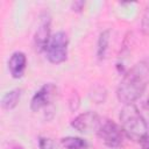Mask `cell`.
<instances>
[{
  "label": "cell",
  "mask_w": 149,
  "mask_h": 149,
  "mask_svg": "<svg viewBox=\"0 0 149 149\" xmlns=\"http://www.w3.org/2000/svg\"><path fill=\"white\" fill-rule=\"evenodd\" d=\"M56 92H57V88H56V86L52 83L44 84L33 95L31 101H30V108L34 112H37V111L47 107L52 101V99L55 98Z\"/></svg>",
  "instance_id": "8992f818"
},
{
  "label": "cell",
  "mask_w": 149,
  "mask_h": 149,
  "mask_svg": "<svg viewBox=\"0 0 149 149\" xmlns=\"http://www.w3.org/2000/svg\"><path fill=\"white\" fill-rule=\"evenodd\" d=\"M62 146L65 149H88V143L77 136H66L62 139Z\"/></svg>",
  "instance_id": "30bf717a"
},
{
  "label": "cell",
  "mask_w": 149,
  "mask_h": 149,
  "mask_svg": "<svg viewBox=\"0 0 149 149\" xmlns=\"http://www.w3.org/2000/svg\"><path fill=\"white\" fill-rule=\"evenodd\" d=\"M21 97V90L20 88H15V90H12L9 92H7L3 97H2V100H1V106L3 109H13L17 102H19V99Z\"/></svg>",
  "instance_id": "9c48e42d"
},
{
  "label": "cell",
  "mask_w": 149,
  "mask_h": 149,
  "mask_svg": "<svg viewBox=\"0 0 149 149\" xmlns=\"http://www.w3.org/2000/svg\"><path fill=\"white\" fill-rule=\"evenodd\" d=\"M68 45L69 38L64 31H57L54 34L45 48L47 58L52 64L63 63L68 57Z\"/></svg>",
  "instance_id": "277c9868"
},
{
  "label": "cell",
  "mask_w": 149,
  "mask_h": 149,
  "mask_svg": "<svg viewBox=\"0 0 149 149\" xmlns=\"http://www.w3.org/2000/svg\"><path fill=\"white\" fill-rule=\"evenodd\" d=\"M119 119L125 135L141 143L149 136V97H141L134 102L123 105Z\"/></svg>",
  "instance_id": "6da1fadb"
},
{
  "label": "cell",
  "mask_w": 149,
  "mask_h": 149,
  "mask_svg": "<svg viewBox=\"0 0 149 149\" xmlns=\"http://www.w3.org/2000/svg\"><path fill=\"white\" fill-rule=\"evenodd\" d=\"M141 147H142V149H149V136L141 142Z\"/></svg>",
  "instance_id": "9a60e30c"
},
{
  "label": "cell",
  "mask_w": 149,
  "mask_h": 149,
  "mask_svg": "<svg viewBox=\"0 0 149 149\" xmlns=\"http://www.w3.org/2000/svg\"><path fill=\"white\" fill-rule=\"evenodd\" d=\"M141 29L143 31V34L149 35V5L142 16V21H141Z\"/></svg>",
  "instance_id": "7c38bea8"
},
{
  "label": "cell",
  "mask_w": 149,
  "mask_h": 149,
  "mask_svg": "<svg viewBox=\"0 0 149 149\" xmlns=\"http://www.w3.org/2000/svg\"><path fill=\"white\" fill-rule=\"evenodd\" d=\"M14 149H23V148H22V147H20V146H16Z\"/></svg>",
  "instance_id": "2e32d148"
},
{
  "label": "cell",
  "mask_w": 149,
  "mask_h": 149,
  "mask_svg": "<svg viewBox=\"0 0 149 149\" xmlns=\"http://www.w3.org/2000/svg\"><path fill=\"white\" fill-rule=\"evenodd\" d=\"M27 66V58L26 55L21 51H15L8 59V69L14 78H21L24 73Z\"/></svg>",
  "instance_id": "ba28073f"
},
{
  "label": "cell",
  "mask_w": 149,
  "mask_h": 149,
  "mask_svg": "<svg viewBox=\"0 0 149 149\" xmlns=\"http://www.w3.org/2000/svg\"><path fill=\"white\" fill-rule=\"evenodd\" d=\"M102 119L104 118H101L94 112H85L76 116L72 120L71 126L80 133H92V132L97 133Z\"/></svg>",
  "instance_id": "5b68a950"
},
{
  "label": "cell",
  "mask_w": 149,
  "mask_h": 149,
  "mask_svg": "<svg viewBox=\"0 0 149 149\" xmlns=\"http://www.w3.org/2000/svg\"><path fill=\"white\" fill-rule=\"evenodd\" d=\"M84 5H85V3H84L83 1H76V2L72 3V8H73V10H76V12H80V10L83 9Z\"/></svg>",
  "instance_id": "5bb4252c"
},
{
  "label": "cell",
  "mask_w": 149,
  "mask_h": 149,
  "mask_svg": "<svg viewBox=\"0 0 149 149\" xmlns=\"http://www.w3.org/2000/svg\"><path fill=\"white\" fill-rule=\"evenodd\" d=\"M50 37V17L45 15L44 17H42V22L34 36V45L37 52L45 51Z\"/></svg>",
  "instance_id": "52a82bcc"
},
{
  "label": "cell",
  "mask_w": 149,
  "mask_h": 149,
  "mask_svg": "<svg viewBox=\"0 0 149 149\" xmlns=\"http://www.w3.org/2000/svg\"><path fill=\"white\" fill-rule=\"evenodd\" d=\"M38 146L41 149H54V142L48 137H40Z\"/></svg>",
  "instance_id": "4fadbf2b"
},
{
  "label": "cell",
  "mask_w": 149,
  "mask_h": 149,
  "mask_svg": "<svg viewBox=\"0 0 149 149\" xmlns=\"http://www.w3.org/2000/svg\"><path fill=\"white\" fill-rule=\"evenodd\" d=\"M109 43V31H102L98 40V47H97V56L99 59H104L107 48Z\"/></svg>",
  "instance_id": "8fae6325"
},
{
  "label": "cell",
  "mask_w": 149,
  "mask_h": 149,
  "mask_svg": "<svg viewBox=\"0 0 149 149\" xmlns=\"http://www.w3.org/2000/svg\"><path fill=\"white\" fill-rule=\"evenodd\" d=\"M97 135L99 139L105 143V146L109 148H119L123 144L125 141V132L114 121L109 119H102L98 130Z\"/></svg>",
  "instance_id": "3957f363"
},
{
  "label": "cell",
  "mask_w": 149,
  "mask_h": 149,
  "mask_svg": "<svg viewBox=\"0 0 149 149\" xmlns=\"http://www.w3.org/2000/svg\"><path fill=\"white\" fill-rule=\"evenodd\" d=\"M149 85V58L133 65L123 76L116 88V97L123 105L130 104L143 97Z\"/></svg>",
  "instance_id": "7a4b0ae2"
}]
</instances>
